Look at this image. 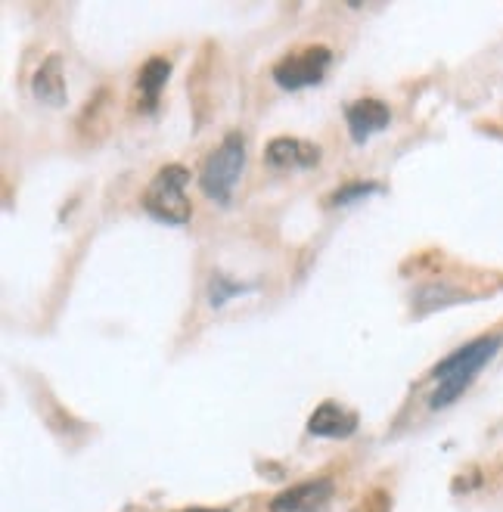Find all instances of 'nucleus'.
<instances>
[{"instance_id":"1","label":"nucleus","mask_w":503,"mask_h":512,"mask_svg":"<svg viewBox=\"0 0 503 512\" xmlns=\"http://www.w3.org/2000/svg\"><path fill=\"white\" fill-rule=\"evenodd\" d=\"M500 348H503V336H482V339H472L469 345L451 351L448 357H441L429 373V379H435L429 407L432 410L451 407L463 391L479 379V373L497 357Z\"/></svg>"},{"instance_id":"2","label":"nucleus","mask_w":503,"mask_h":512,"mask_svg":"<svg viewBox=\"0 0 503 512\" xmlns=\"http://www.w3.org/2000/svg\"><path fill=\"white\" fill-rule=\"evenodd\" d=\"M190 171L184 165H165L156 171L150 187L143 190V208L162 224L184 227L193 218V205L187 199Z\"/></svg>"},{"instance_id":"3","label":"nucleus","mask_w":503,"mask_h":512,"mask_svg":"<svg viewBox=\"0 0 503 512\" xmlns=\"http://www.w3.org/2000/svg\"><path fill=\"white\" fill-rule=\"evenodd\" d=\"M243 168H246V137L240 131H230L202 162V171H199L202 193L212 202L227 205L236 180L243 177Z\"/></svg>"},{"instance_id":"4","label":"nucleus","mask_w":503,"mask_h":512,"mask_svg":"<svg viewBox=\"0 0 503 512\" xmlns=\"http://www.w3.org/2000/svg\"><path fill=\"white\" fill-rule=\"evenodd\" d=\"M333 66V50L327 44H308L302 50L286 53L280 63L271 69V78L280 90H305L327 78Z\"/></svg>"},{"instance_id":"5","label":"nucleus","mask_w":503,"mask_h":512,"mask_svg":"<svg viewBox=\"0 0 503 512\" xmlns=\"http://www.w3.org/2000/svg\"><path fill=\"white\" fill-rule=\"evenodd\" d=\"M333 491H336L333 478L302 481V485H292V488L280 491L271 500V512H327Z\"/></svg>"},{"instance_id":"6","label":"nucleus","mask_w":503,"mask_h":512,"mask_svg":"<svg viewBox=\"0 0 503 512\" xmlns=\"http://www.w3.org/2000/svg\"><path fill=\"white\" fill-rule=\"evenodd\" d=\"M345 125L354 143H367L373 134L386 131L392 125V109L389 103H382L376 97H361L345 106Z\"/></svg>"},{"instance_id":"7","label":"nucleus","mask_w":503,"mask_h":512,"mask_svg":"<svg viewBox=\"0 0 503 512\" xmlns=\"http://www.w3.org/2000/svg\"><path fill=\"white\" fill-rule=\"evenodd\" d=\"M171 78V63L165 56H150L137 72V84H134V103L143 115H153L159 109L162 100V87Z\"/></svg>"},{"instance_id":"8","label":"nucleus","mask_w":503,"mask_h":512,"mask_svg":"<svg viewBox=\"0 0 503 512\" xmlns=\"http://www.w3.org/2000/svg\"><path fill=\"white\" fill-rule=\"evenodd\" d=\"M308 432L317 438H351L358 432V413L339 401H323L308 419Z\"/></svg>"},{"instance_id":"9","label":"nucleus","mask_w":503,"mask_h":512,"mask_svg":"<svg viewBox=\"0 0 503 512\" xmlns=\"http://www.w3.org/2000/svg\"><path fill=\"white\" fill-rule=\"evenodd\" d=\"M264 162L271 168H311L320 162V149L317 143H308V140H299V137H274L264 149Z\"/></svg>"},{"instance_id":"10","label":"nucleus","mask_w":503,"mask_h":512,"mask_svg":"<svg viewBox=\"0 0 503 512\" xmlns=\"http://www.w3.org/2000/svg\"><path fill=\"white\" fill-rule=\"evenodd\" d=\"M32 94L47 106H66L69 87H66V72H63V59H59V53H50L41 63V69L35 72Z\"/></svg>"},{"instance_id":"11","label":"nucleus","mask_w":503,"mask_h":512,"mask_svg":"<svg viewBox=\"0 0 503 512\" xmlns=\"http://www.w3.org/2000/svg\"><path fill=\"white\" fill-rule=\"evenodd\" d=\"M249 289H252L249 283H236L227 274H221V270H215L212 280H209V305L221 308L224 301H230L233 295H240V292H249Z\"/></svg>"},{"instance_id":"12","label":"nucleus","mask_w":503,"mask_h":512,"mask_svg":"<svg viewBox=\"0 0 503 512\" xmlns=\"http://www.w3.org/2000/svg\"><path fill=\"white\" fill-rule=\"evenodd\" d=\"M373 193H382V184H376V180H351V184H342L336 193H330V205H351Z\"/></svg>"},{"instance_id":"13","label":"nucleus","mask_w":503,"mask_h":512,"mask_svg":"<svg viewBox=\"0 0 503 512\" xmlns=\"http://www.w3.org/2000/svg\"><path fill=\"white\" fill-rule=\"evenodd\" d=\"M177 512H230V509H205V506H193V509H177Z\"/></svg>"}]
</instances>
